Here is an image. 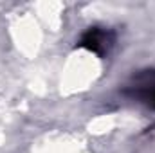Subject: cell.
Returning a JSON list of instances; mask_svg holds the SVG:
<instances>
[{"mask_svg":"<svg viewBox=\"0 0 155 153\" xmlns=\"http://www.w3.org/2000/svg\"><path fill=\"white\" fill-rule=\"evenodd\" d=\"M114 43H116V34L107 27H90L87 33H83L79 40V47H85L101 58H105L112 50Z\"/></svg>","mask_w":155,"mask_h":153,"instance_id":"6da1fadb","label":"cell"},{"mask_svg":"<svg viewBox=\"0 0 155 153\" xmlns=\"http://www.w3.org/2000/svg\"><path fill=\"white\" fill-rule=\"evenodd\" d=\"M126 94L137 99L139 103L155 108V70H143L137 76H134Z\"/></svg>","mask_w":155,"mask_h":153,"instance_id":"7a4b0ae2","label":"cell"}]
</instances>
